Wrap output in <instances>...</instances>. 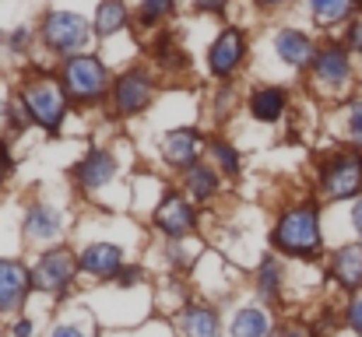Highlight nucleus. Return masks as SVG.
<instances>
[{
    "instance_id": "f257e3e1",
    "label": "nucleus",
    "mask_w": 362,
    "mask_h": 337,
    "mask_svg": "<svg viewBox=\"0 0 362 337\" xmlns=\"http://www.w3.org/2000/svg\"><path fill=\"white\" fill-rule=\"evenodd\" d=\"M271 242L278 253H288V256H303V260H317L320 256V208L317 204H303V208H292L285 211L274 232H271Z\"/></svg>"
},
{
    "instance_id": "f03ea898",
    "label": "nucleus",
    "mask_w": 362,
    "mask_h": 337,
    "mask_svg": "<svg viewBox=\"0 0 362 337\" xmlns=\"http://www.w3.org/2000/svg\"><path fill=\"white\" fill-rule=\"evenodd\" d=\"M21 106L28 112L32 123H39L42 130L57 134L64 116H67V106H71V95L64 88V81L57 78H46V74H35L21 85Z\"/></svg>"
},
{
    "instance_id": "7ed1b4c3",
    "label": "nucleus",
    "mask_w": 362,
    "mask_h": 337,
    "mask_svg": "<svg viewBox=\"0 0 362 337\" xmlns=\"http://www.w3.org/2000/svg\"><path fill=\"white\" fill-rule=\"evenodd\" d=\"M310 81L331 99H345L352 81H356V57L345 42H327L317 49L310 64Z\"/></svg>"
},
{
    "instance_id": "20e7f679",
    "label": "nucleus",
    "mask_w": 362,
    "mask_h": 337,
    "mask_svg": "<svg viewBox=\"0 0 362 337\" xmlns=\"http://www.w3.org/2000/svg\"><path fill=\"white\" fill-rule=\"evenodd\" d=\"M60 81H64L67 95L78 99V102H103L113 92L110 71H106V64L95 53H74V57H67L64 67H60Z\"/></svg>"
},
{
    "instance_id": "39448f33",
    "label": "nucleus",
    "mask_w": 362,
    "mask_h": 337,
    "mask_svg": "<svg viewBox=\"0 0 362 337\" xmlns=\"http://www.w3.org/2000/svg\"><path fill=\"white\" fill-rule=\"evenodd\" d=\"M92 32H95V28L88 25V18H81V14H74V11H49V14L42 18V25H39L42 46H46L49 53H57L60 60L81 53V49L88 46Z\"/></svg>"
},
{
    "instance_id": "423d86ee",
    "label": "nucleus",
    "mask_w": 362,
    "mask_h": 337,
    "mask_svg": "<svg viewBox=\"0 0 362 337\" xmlns=\"http://www.w3.org/2000/svg\"><path fill=\"white\" fill-rule=\"evenodd\" d=\"M320 190L327 201H356L362 197V151L338 148L320 165Z\"/></svg>"
},
{
    "instance_id": "0eeeda50",
    "label": "nucleus",
    "mask_w": 362,
    "mask_h": 337,
    "mask_svg": "<svg viewBox=\"0 0 362 337\" xmlns=\"http://www.w3.org/2000/svg\"><path fill=\"white\" fill-rule=\"evenodd\" d=\"M110 95H113V110L120 116H137V112L148 110L151 99H155V78L144 67H130L113 81Z\"/></svg>"
},
{
    "instance_id": "6e6552de",
    "label": "nucleus",
    "mask_w": 362,
    "mask_h": 337,
    "mask_svg": "<svg viewBox=\"0 0 362 337\" xmlns=\"http://www.w3.org/2000/svg\"><path fill=\"white\" fill-rule=\"evenodd\" d=\"M74 271H78L74 253L64 249V246H53V249H46L35 260V267H32V288L53 292V295L57 292H67V285L74 281Z\"/></svg>"
},
{
    "instance_id": "1a4fd4ad",
    "label": "nucleus",
    "mask_w": 362,
    "mask_h": 337,
    "mask_svg": "<svg viewBox=\"0 0 362 337\" xmlns=\"http://www.w3.org/2000/svg\"><path fill=\"white\" fill-rule=\"evenodd\" d=\"M243 60H246V35H243L240 28H233V25L222 28V35L208 49V71L226 81V78H233L240 71Z\"/></svg>"
},
{
    "instance_id": "9d476101",
    "label": "nucleus",
    "mask_w": 362,
    "mask_h": 337,
    "mask_svg": "<svg viewBox=\"0 0 362 337\" xmlns=\"http://www.w3.org/2000/svg\"><path fill=\"white\" fill-rule=\"evenodd\" d=\"M317 49H320V46L313 42V35L303 32V28H296V25H285V28L274 32V57H278L285 67H292V71H306V67L313 64Z\"/></svg>"
},
{
    "instance_id": "9b49d317",
    "label": "nucleus",
    "mask_w": 362,
    "mask_h": 337,
    "mask_svg": "<svg viewBox=\"0 0 362 337\" xmlns=\"http://www.w3.org/2000/svg\"><path fill=\"white\" fill-rule=\"evenodd\" d=\"M194 208L180 197V194H165V201L158 204V211H155V228L162 232V235H169V239H183V235H190L194 232Z\"/></svg>"
},
{
    "instance_id": "f8f14e48",
    "label": "nucleus",
    "mask_w": 362,
    "mask_h": 337,
    "mask_svg": "<svg viewBox=\"0 0 362 337\" xmlns=\"http://www.w3.org/2000/svg\"><path fill=\"white\" fill-rule=\"evenodd\" d=\"M123 267V249L113 242H88L81 253H78V271L85 274H95V278H117Z\"/></svg>"
},
{
    "instance_id": "ddd939ff",
    "label": "nucleus",
    "mask_w": 362,
    "mask_h": 337,
    "mask_svg": "<svg viewBox=\"0 0 362 337\" xmlns=\"http://www.w3.org/2000/svg\"><path fill=\"white\" fill-rule=\"evenodd\" d=\"M28 288H32V271H25L18 260H0V313L18 309Z\"/></svg>"
},
{
    "instance_id": "4468645a",
    "label": "nucleus",
    "mask_w": 362,
    "mask_h": 337,
    "mask_svg": "<svg viewBox=\"0 0 362 337\" xmlns=\"http://www.w3.org/2000/svg\"><path fill=\"white\" fill-rule=\"evenodd\" d=\"M74 176H78L81 190H103L117 176V155L106 151V148H92L85 155V162L74 169Z\"/></svg>"
},
{
    "instance_id": "2eb2a0df",
    "label": "nucleus",
    "mask_w": 362,
    "mask_h": 337,
    "mask_svg": "<svg viewBox=\"0 0 362 337\" xmlns=\"http://www.w3.org/2000/svg\"><path fill=\"white\" fill-rule=\"evenodd\" d=\"M197 151H201V134L197 130H173V134L162 137V155L176 169H190L197 162Z\"/></svg>"
},
{
    "instance_id": "dca6fc26",
    "label": "nucleus",
    "mask_w": 362,
    "mask_h": 337,
    "mask_svg": "<svg viewBox=\"0 0 362 337\" xmlns=\"http://www.w3.org/2000/svg\"><path fill=\"white\" fill-rule=\"evenodd\" d=\"M331 274L345 292H359L362 288V242L356 246H341L331 256Z\"/></svg>"
},
{
    "instance_id": "f3484780",
    "label": "nucleus",
    "mask_w": 362,
    "mask_h": 337,
    "mask_svg": "<svg viewBox=\"0 0 362 337\" xmlns=\"http://www.w3.org/2000/svg\"><path fill=\"white\" fill-rule=\"evenodd\" d=\"M25 235L35 239V242L60 239V235H64V215H60L53 204H35V208H28V215H25Z\"/></svg>"
},
{
    "instance_id": "a211bd4d",
    "label": "nucleus",
    "mask_w": 362,
    "mask_h": 337,
    "mask_svg": "<svg viewBox=\"0 0 362 337\" xmlns=\"http://www.w3.org/2000/svg\"><path fill=\"white\" fill-rule=\"evenodd\" d=\"M288 110V95L285 88H274V85H264L250 95V116L260 119V123H278L281 112Z\"/></svg>"
},
{
    "instance_id": "6ab92c4d",
    "label": "nucleus",
    "mask_w": 362,
    "mask_h": 337,
    "mask_svg": "<svg viewBox=\"0 0 362 337\" xmlns=\"http://www.w3.org/2000/svg\"><path fill=\"white\" fill-rule=\"evenodd\" d=\"M180 327H183V337H218V331H222L218 313L211 306H201V302H194V306L183 309Z\"/></svg>"
},
{
    "instance_id": "aec40b11",
    "label": "nucleus",
    "mask_w": 362,
    "mask_h": 337,
    "mask_svg": "<svg viewBox=\"0 0 362 337\" xmlns=\"http://www.w3.org/2000/svg\"><path fill=\"white\" fill-rule=\"evenodd\" d=\"M306 11L320 25H341V21H352L359 14L356 0H306Z\"/></svg>"
},
{
    "instance_id": "412c9836",
    "label": "nucleus",
    "mask_w": 362,
    "mask_h": 337,
    "mask_svg": "<svg viewBox=\"0 0 362 337\" xmlns=\"http://www.w3.org/2000/svg\"><path fill=\"white\" fill-rule=\"evenodd\" d=\"M92 28H95L99 39H110V35L123 32V28H127V4H123V0H103V4L95 7Z\"/></svg>"
},
{
    "instance_id": "4be33fe9",
    "label": "nucleus",
    "mask_w": 362,
    "mask_h": 337,
    "mask_svg": "<svg viewBox=\"0 0 362 337\" xmlns=\"http://www.w3.org/2000/svg\"><path fill=\"white\" fill-rule=\"evenodd\" d=\"M281 285H285V274H281L278 256H264L260 267H257V295H260V302H278Z\"/></svg>"
},
{
    "instance_id": "5701e85b",
    "label": "nucleus",
    "mask_w": 362,
    "mask_h": 337,
    "mask_svg": "<svg viewBox=\"0 0 362 337\" xmlns=\"http://www.w3.org/2000/svg\"><path fill=\"white\" fill-rule=\"evenodd\" d=\"M187 190H190V197H197L201 204L211 201V197L218 194V172H215L211 165H204V162H194V165L187 169Z\"/></svg>"
},
{
    "instance_id": "b1692460",
    "label": "nucleus",
    "mask_w": 362,
    "mask_h": 337,
    "mask_svg": "<svg viewBox=\"0 0 362 337\" xmlns=\"http://www.w3.org/2000/svg\"><path fill=\"white\" fill-rule=\"evenodd\" d=\"M267 331H271V317L260 306H246L233 320V337H267Z\"/></svg>"
},
{
    "instance_id": "393cba45",
    "label": "nucleus",
    "mask_w": 362,
    "mask_h": 337,
    "mask_svg": "<svg viewBox=\"0 0 362 337\" xmlns=\"http://www.w3.org/2000/svg\"><path fill=\"white\" fill-rule=\"evenodd\" d=\"M151 53H155V64H158L162 71H183V67H187V53L176 46V39H173L169 32L155 39Z\"/></svg>"
},
{
    "instance_id": "a878e982",
    "label": "nucleus",
    "mask_w": 362,
    "mask_h": 337,
    "mask_svg": "<svg viewBox=\"0 0 362 337\" xmlns=\"http://www.w3.org/2000/svg\"><path fill=\"white\" fill-rule=\"evenodd\" d=\"M176 11V0H141L137 4V25L141 28H155L158 21H165Z\"/></svg>"
},
{
    "instance_id": "bb28decb",
    "label": "nucleus",
    "mask_w": 362,
    "mask_h": 337,
    "mask_svg": "<svg viewBox=\"0 0 362 337\" xmlns=\"http://www.w3.org/2000/svg\"><path fill=\"white\" fill-rule=\"evenodd\" d=\"M211 155H215V162H218V169H222L226 176H240V151H236L226 137H215V141H211Z\"/></svg>"
},
{
    "instance_id": "cd10ccee",
    "label": "nucleus",
    "mask_w": 362,
    "mask_h": 337,
    "mask_svg": "<svg viewBox=\"0 0 362 337\" xmlns=\"http://www.w3.org/2000/svg\"><path fill=\"white\" fill-rule=\"evenodd\" d=\"M341 112H345V134H349V144L362 151V95L349 99Z\"/></svg>"
},
{
    "instance_id": "c85d7f7f",
    "label": "nucleus",
    "mask_w": 362,
    "mask_h": 337,
    "mask_svg": "<svg viewBox=\"0 0 362 337\" xmlns=\"http://www.w3.org/2000/svg\"><path fill=\"white\" fill-rule=\"evenodd\" d=\"M345 46L352 49V57L362 60V14H356V18L349 21V28H345Z\"/></svg>"
},
{
    "instance_id": "c756f323",
    "label": "nucleus",
    "mask_w": 362,
    "mask_h": 337,
    "mask_svg": "<svg viewBox=\"0 0 362 337\" xmlns=\"http://www.w3.org/2000/svg\"><path fill=\"white\" fill-rule=\"evenodd\" d=\"M345 320H349V327L362 337V292H356V295H352V302L345 306Z\"/></svg>"
},
{
    "instance_id": "7c9ffc66",
    "label": "nucleus",
    "mask_w": 362,
    "mask_h": 337,
    "mask_svg": "<svg viewBox=\"0 0 362 337\" xmlns=\"http://www.w3.org/2000/svg\"><path fill=\"white\" fill-rule=\"evenodd\" d=\"M28 42H32V28H28V25H21V28H14V32L7 35V46H11V49H25Z\"/></svg>"
},
{
    "instance_id": "2f4dec72",
    "label": "nucleus",
    "mask_w": 362,
    "mask_h": 337,
    "mask_svg": "<svg viewBox=\"0 0 362 337\" xmlns=\"http://www.w3.org/2000/svg\"><path fill=\"white\" fill-rule=\"evenodd\" d=\"M11 169H14V158H11V148H7V141H0V187L7 183V176H11Z\"/></svg>"
},
{
    "instance_id": "473e14b6",
    "label": "nucleus",
    "mask_w": 362,
    "mask_h": 337,
    "mask_svg": "<svg viewBox=\"0 0 362 337\" xmlns=\"http://www.w3.org/2000/svg\"><path fill=\"white\" fill-rule=\"evenodd\" d=\"M113 281H117L120 288H130V285H137V281H141V267H123V271L117 274V278H113Z\"/></svg>"
},
{
    "instance_id": "72a5a7b5",
    "label": "nucleus",
    "mask_w": 362,
    "mask_h": 337,
    "mask_svg": "<svg viewBox=\"0 0 362 337\" xmlns=\"http://www.w3.org/2000/svg\"><path fill=\"white\" fill-rule=\"evenodd\" d=\"M194 7L204 11V14H222L229 7V0H194Z\"/></svg>"
},
{
    "instance_id": "f704fd0d",
    "label": "nucleus",
    "mask_w": 362,
    "mask_h": 337,
    "mask_svg": "<svg viewBox=\"0 0 362 337\" xmlns=\"http://www.w3.org/2000/svg\"><path fill=\"white\" fill-rule=\"evenodd\" d=\"M49 337H88L81 327H71V324H64V327H53L49 331Z\"/></svg>"
},
{
    "instance_id": "c9c22d12",
    "label": "nucleus",
    "mask_w": 362,
    "mask_h": 337,
    "mask_svg": "<svg viewBox=\"0 0 362 337\" xmlns=\"http://www.w3.org/2000/svg\"><path fill=\"white\" fill-rule=\"evenodd\" d=\"M352 225H356V235L362 242V197H356V204H352Z\"/></svg>"
},
{
    "instance_id": "e433bc0d",
    "label": "nucleus",
    "mask_w": 362,
    "mask_h": 337,
    "mask_svg": "<svg viewBox=\"0 0 362 337\" xmlns=\"http://www.w3.org/2000/svg\"><path fill=\"white\" fill-rule=\"evenodd\" d=\"M257 7H264V11H274V7H288V4H296V0H253Z\"/></svg>"
},
{
    "instance_id": "4c0bfd02",
    "label": "nucleus",
    "mask_w": 362,
    "mask_h": 337,
    "mask_svg": "<svg viewBox=\"0 0 362 337\" xmlns=\"http://www.w3.org/2000/svg\"><path fill=\"white\" fill-rule=\"evenodd\" d=\"M32 334V324H28V320H18V324H14V337H28Z\"/></svg>"
},
{
    "instance_id": "58836bf2",
    "label": "nucleus",
    "mask_w": 362,
    "mask_h": 337,
    "mask_svg": "<svg viewBox=\"0 0 362 337\" xmlns=\"http://www.w3.org/2000/svg\"><path fill=\"white\" fill-rule=\"evenodd\" d=\"M278 337H310V334H306L303 327H281V334Z\"/></svg>"
},
{
    "instance_id": "ea45409f",
    "label": "nucleus",
    "mask_w": 362,
    "mask_h": 337,
    "mask_svg": "<svg viewBox=\"0 0 362 337\" xmlns=\"http://www.w3.org/2000/svg\"><path fill=\"white\" fill-rule=\"evenodd\" d=\"M0 112H4V106H0Z\"/></svg>"
}]
</instances>
